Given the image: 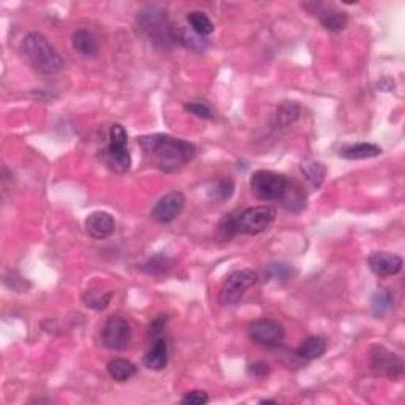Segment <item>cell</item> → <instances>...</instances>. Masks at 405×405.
Returning <instances> with one entry per match:
<instances>
[{
  "mask_svg": "<svg viewBox=\"0 0 405 405\" xmlns=\"http://www.w3.org/2000/svg\"><path fill=\"white\" fill-rule=\"evenodd\" d=\"M380 146L374 143H356V144H347L339 150V157L345 160H366V159H375L381 155Z\"/></svg>",
  "mask_w": 405,
  "mask_h": 405,
  "instance_id": "cell-16",
  "label": "cell"
},
{
  "mask_svg": "<svg viewBox=\"0 0 405 405\" xmlns=\"http://www.w3.org/2000/svg\"><path fill=\"white\" fill-rule=\"evenodd\" d=\"M299 170L305 177V181H309L312 187H321L326 177V168L321 161L315 159H304L301 160Z\"/></svg>",
  "mask_w": 405,
  "mask_h": 405,
  "instance_id": "cell-20",
  "label": "cell"
},
{
  "mask_svg": "<svg viewBox=\"0 0 405 405\" xmlns=\"http://www.w3.org/2000/svg\"><path fill=\"white\" fill-rule=\"evenodd\" d=\"M370 271L379 277H391L402 271V258L391 252H374L367 258Z\"/></svg>",
  "mask_w": 405,
  "mask_h": 405,
  "instance_id": "cell-12",
  "label": "cell"
},
{
  "mask_svg": "<svg viewBox=\"0 0 405 405\" xmlns=\"http://www.w3.org/2000/svg\"><path fill=\"white\" fill-rule=\"evenodd\" d=\"M235 193V182L231 179H219L209 187V196L216 201H227Z\"/></svg>",
  "mask_w": 405,
  "mask_h": 405,
  "instance_id": "cell-27",
  "label": "cell"
},
{
  "mask_svg": "<svg viewBox=\"0 0 405 405\" xmlns=\"http://www.w3.org/2000/svg\"><path fill=\"white\" fill-rule=\"evenodd\" d=\"M72 46L79 56L86 59H94L98 56V43L95 37L86 29H78L72 35Z\"/></svg>",
  "mask_w": 405,
  "mask_h": 405,
  "instance_id": "cell-17",
  "label": "cell"
},
{
  "mask_svg": "<svg viewBox=\"0 0 405 405\" xmlns=\"http://www.w3.org/2000/svg\"><path fill=\"white\" fill-rule=\"evenodd\" d=\"M392 304H395V296H392L391 292L377 290L370 299V310H372L374 317L381 318L391 310Z\"/></svg>",
  "mask_w": 405,
  "mask_h": 405,
  "instance_id": "cell-25",
  "label": "cell"
},
{
  "mask_svg": "<svg viewBox=\"0 0 405 405\" xmlns=\"http://www.w3.org/2000/svg\"><path fill=\"white\" fill-rule=\"evenodd\" d=\"M114 292H106V293H97V292H86L83 294V301L88 308L94 310H103L106 309L109 303H111Z\"/></svg>",
  "mask_w": 405,
  "mask_h": 405,
  "instance_id": "cell-28",
  "label": "cell"
},
{
  "mask_svg": "<svg viewBox=\"0 0 405 405\" xmlns=\"http://www.w3.org/2000/svg\"><path fill=\"white\" fill-rule=\"evenodd\" d=\"M326 349L328 344L325 339L320 338V335H310V338L304 339L303 342H301V345L296 349V355L301 360L314 361L325 355Z\"/></svg>",
  "mask_w": 405,
  "mask_h": 405,
  "instance_id": "cell-19",
  "label": "cell"
},
{
  "mask_svg": "<svg viewBox=\"0 0 405 405\" xmlns=\"http://www.w3.org/2000/svg\"><path fill=\"white\" fill-rule=\"evenodd\" d=\"M258 273L253 269H236L228 274L221 288V303L225 305H233L239 303L244 293L258 282Z\"/></svg>",
  "mask_w": 405,
  "mask_h": 405,
  "instance_id": "cell-7",
  "label": "cell"
},
{
  "mask_svg": "<svg viewBox=\"0 0 405 405\" xmlns=\"http://www.w3.org/2000/svg\"><path fill=\"white\" fill-rule=\"evenodd\" d=\"M372 367L379 372L385 374L388 379L391 380H399L402 379L404 375V363L399 356H396L395 353L386 350L385 347H374L372 350Z\"/></svg>",
  "mask_w": 405,
  "mask_h": 405,
  "instance_id": "cell-11",
  "label": "cell"
},
{
  "mask_svg": "<svg viewBox=\"0 0 405 405\" xmlns=\"http://www.w3.org/2000/svg\"><path fill=\"white\" fill-rule=\"evenodd\" d=\"M287 177L269 170H258L251 176V190L262 201H280L287 189Z\"/></svg>",
  "mask_w": 405,
  "mask_h": 405,
  "instance_id": "cell-6",
  "label": "cell"
},
{
  "mask_svg": "<svg viewBox=\"0 0 405 405\" xmlns=\"http://www.w3.org/2000/svg\"><path fill=\"white\" fill-rule=\"evenodd\" d=\"M132 342L130 323L120 315H111L102 326V344L108 350L122 351Z\"/></svg>",
  "mask_w": 405,
  "mask_h": 405,
  "instance_id": "cell-8",
  "label": "cell"
},
{
  "mask_svg": "<svg viewBox=\"0 0 405 405\" xmlns=\"http://www.w3.org/2000/svg\"><path fill=\"white\" fill-rule=\"evenodd\" d=\"M315 7L318 21L321 22V26L326 29L328 32L338 33L340 31H344L347 27V22H349V18L344 11L338 10L333 5H326V3H312Z\"/></svg>",
  "mask_w": 405,
  "mask_h": 405,
  "instance_id": "cell-14",
  "label": "cell"
},
{
  "mask_svg": "<svg viewBox=\"0 0 405 405\" xmlns=\"http://www.w3.org/2000/svg\"><path fill=\"white\" fill-rule=\"evenodd\" d=\"M184 109L190 114L196 116V118L205 119V120H212L214 119V113L212 109L206 105V103L201 102H189L184 105Z\"/></svg>",
  "mask_w": 405,
  "mask_h": 405,
  "instance_id": "cell-30",
  "label": "cell"
},
{
  "mask_svg": "<svg viewBox=\"0 0 405 405\" xmlns=\"http://www.w3.org/2000/svg\"><path fill=\"white\" fill-rule=\"evenodd\" d=\"M127 136L125 129L120 124H113L109 129V144L105 150V161L118 175H124L132 166V155L127 149Z\"/></svg>",
  "mask_w": 405,
  "mask_h": 405,
  "instance_id": "cell-5",
  "label": "cell"
},
{
  "mask_svg": "<svg viewBox=\"0 0 405 405\" xmlns=\"http://www.w3.org/2000/svg\"><path fill=\"white\" fill-rule=\"evenodd\" d=\"M290 266L285 263H271L264 271V277L268 280H287L290 277Z\"/></svg>",
  "mask_w": 405,
  "mask_h": 405,
  "instance_id": "cell-29",
  "label": "cell"
},
{
  "mask_svg": "<svg viewBox=\"0 0 405 405\" xmlns=\"http://www.w3.org/2000/svg\"><path fill=\"white\" fill-rule=\"evenodd\" d=\"M106 370L114 381L118 383H124V381L133 379L136 375V366L129 360L124 358H114V360L106 364Z\"/></svg>",
  "mask_w": 405,
  "mask_h": 405,
  "instance_id": "cell-21",
  "label": "cell"
},
{
  "mask_svg": "<svg viewBox=\"0 0 405 405\" xmlns=\"http://www.w3.org/2000/svg\"><path fill=\"white\" fill-rule=\"evenodd\" d=\"M248 335L258 345L279 347L285 339V328L271 318H260V320L251 323Z\"/></svg>",
  "mask_w": 405,
  "mask_h": 405,
  "instance_id": "cell-9",
  "label": "cell"
},
{
  "mask_svg": "<svg viewBox=\"0 0 405 405\" xmlns=\"http://www.w3.org/2000/svg\"><path fill=\"white\" fill-rule=\"evenodd\" d=\"M136 26L155 46L168 48L173 45V24L166 18V11L160 7H146L138 11Z\"/></svg>",
  "mask_w": 405,
  "mask_h": 405,
  "instance_id": "cell-4",
  "label": "cell"
},
{
  "mask_svg": "<svg viewBox=\"0 0 405 405\" xmlns=\"http://www.w3.org/2000/svg\"><path fill=\"white\" fill-rule=\"evenodd\" d=\"M185 207V196L182 192H170L161 196V198L155 202L150 216L155 222L159 223H171L181 216V212Z\"/></svg>",
  "mask_w": 405,
  "mask_h": 405,
  "instance_id": "cell-10",
  "label": "cell"
},
{
  "mask_svg": "<svg viewBox=\"0 0 405 405\" xmlns=\"http://www.w3.org/2000/svg\"><path fill=\"white\" fill-rule=\"evenodd\" d=\"M247 372L251 375H253V377H257V379H263V377H266V375H269L271 367H269L268 363L255 361V363L248 364Z\"/></svg>",
  "mask_w": 405,
  "mask_h": 405,
  "instance_id": "cell-33",
  "label": "cell"
},
{
  "mask_svg": "<svg viewBox=\"0 0 405 405\" xmlns=\"http://www.w3.org/2000/svg\"><path fill=\"white\" fill-rule=\"evenodd\" d=\"M144 366L150 370H164L168 366V344L164 338L154 340L144 356Z\"/></svg>",
  "mask_w": 405,
  "mask_h": 405,
  "instance_id": "cell-18",
  "label": "cell"
},
{
  "mask_svg": "<svg viewBox=\"0 0 405 405\" xmlns=\"http://www.w3.org/2000/svg\"><path fill=\"white\" fill-rule=\"evenodd\" d=\"M301 116V105L294 100H285L282 102L279 108L276 111V125L280 129L290 127L292 124L296 122Z\"/></svg>",
  "mask_w": 405,
  "mask_h": 405,
  "instance_id": "cell-23",
  "label": "cell"
},
{
  "mask_svg": "<svg viewBox=\"0 0 405 405\" xmlns=\"http://www.w3.org/2000/svg\"><path fill=\"white\" fill-rule=\"evenodd\" d=\"M84 228L90 238L98 241L108 239L116 231V221L111 214L106 211H95L86 217Z\"/></svg>",
  "mask_w": 405,
  "mask_h": 405,
  "instance_id": "cell-13",
  "label": "cell"
},
{
  "mask_svg": "<svg viewBox=\"0 0 405 405\" xmlns=\"http://www.w3.org/2000/svg\"><path fill=\"white\" fill-rule=\"evenodd\" d=\"M21 53L33 70L42 74H56L63 68L62 56L43 33H27L21 43Z\"/></svg>",
  "mask_w": 405,
  "mask_h": 405,
  "instance_id": "cell-3",
  "label": "cell"
},
{
  "mask_svg": "<svg viewBox=\"0 0 405 405\" xmlns=\"http://www.w3.org/2000/svg\"><path fill=\"white\" fill-rule=\"evenodd\" d=\"M260 404H276L274 399H263V401H260Z\"/></svg>",
  "mask_w": 405,
  "mask_h": 405,
  "instance_id": "cell-34",
  "label": "cell"
},
{
  "mask_svg": "<svg viewBox=\"0 0 405 405\" xmlns=\"http://www.w3.org/2000/svg\"><path fill=\"white\" fill-rule=\"evenodd\" d=\"M140 269L149 276L166 274L168 271L171 269V260L168 258L165 253H157V255L150 257L148 262H144L140 266Z\"/></svg>",
  "mask_w": 405,
  "mask_h": 405,
  "instance_id": "cell-26",
  "label": "cell"
},
{
  "mask_svg": "<svg viewBox=\"0 0 405 405\" xmlns=\"http://www.w3.org/2000/svg\"><path fill=\"white\" fill-rule=\"evenodd\" d=\"M138 146L144 150V154L149 155L152 165L164 173L179 171L196 155L195 144L164 133L140 136Z\"/></svg>",
  "mask_w": 405,
  "mask_h": 405,
  "instance_id": "cell-1",
  "label": "cell"
},
{
  "mask_svg": "<svg viewBox=\"0 0 405 405\" xmlns=\"http://www.w3.org/2000/svg\"><path fill=\"white\" fill-rule=\"evenodd\" d=\"M277 217L276 207L269 205L246 207L239 212H231L219 223V235L228 241L236 235L255 236L268 230Z\"/></svg>",
  "mask_w": 405,
  "mask_h": 405,
  "instance_id": "cell-2",
  "label": "cell"
},
{
  "mask_svg": "<svg viewBox=\"0 0 405 405\" xmlns=\"http://www.w3.org/2000/svg\"><path fill=\"white\" fill-rule=\"evenodd\" d=\"M171 38L175 45H181L182 48L193 51V53H205L207 46H209L205 37L198 35V33H195L192 29L184 26H173Z\"/></svg>",
  "mask_w": 405,
  "mask_h": 405,
  "instance_id": "cell-15",
  "label": "cell"
},
{
  "mask_svg": "<svg viewBox=\"0 0 405 405\" xmlns=\"http://www.w3.org/2000/svg\"><path fill=\"white\" fill-rule=\"evenodd\" d=\"M207 402H209V396H207V392L202 390H193L185 392L184 397L181 399V404L184 405H205Z\"/></svg>",
  "mask_w": 405,
  "mask_h": 405,
  "instance_id": "cell-31",
  "label": "cell"
},
{
  "mask_svg": "<svg viewBox=\"0 0 405 405\" xmlns=\"http://www.w3.org/2000/svg\"><path fill=\"white\" fill-rule=\"evenodd\" d=\"M282 206L290 212H299L305 207V193L298 184L288 182L285 193L282 196Z\"/></svg>",
  "mask_w": 405,
  "mask_h": 405,
  "instance_id": "cell-22",
  "label": "cell"
},
{
  "mask_svg": "<svg viewBox=\"0 0 405 405\" xmlns=\"http://www.w3.org/2000/svg\"><path fill=\"white\" fill-rule=\"evenodd\" d=\"M166 321H168L166 315H159L157 318H154V320L150 321L149 329H148V338L150 340L160 339L161 334H164V329L166 326Z\"/></svg>",
  "mask_w": 405,
  "mask_h": 405,
  "instance_id": "cell-32",
  "label": "cell"
},
{
  "mask_svg": "<svg viewBox=\"0 0 405 405\" xmlns=\"http://www.w3.org/2000/svg\"><path fill=\"white\" fill-rule=\"evenodd\" d=\"M187 22L195 33H198V35L205 38L211 35L214 29H216L214 27V22L209 19V16L202 13V11H190L187 15Z\"/></svg>",
  "mask_w": 405,
  "mask_h": 405,
  "instance_id": "cell-24",
  "label": "cell"
}]
</instances>
